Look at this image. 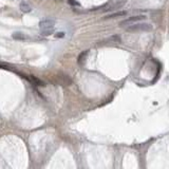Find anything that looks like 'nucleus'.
I'll list each match as a JSON object with an SVG mask.
<instances>
[{"instance_id": "nucleus-1", "label": "nucleus", "mask_w": 169, "mask_h": 169, "mask_svg": "<svg viewBox=\"0 0 169 169\" xmlns=\"http://www.w3.org/2000/svg\"><path fill=\"white\" fill-rule=\"evenodd\" d=\"M151 30H152V26L150 23H132L127 28L128 32H148Z\"/></svg>"}, {"instance_id": "nucleus-2", "label": "nucleus", "mask_w": 169, "mask_h": 169, "mask_svg": "<svg viewBox=\"0 0 169 169\" xmlns=\"http://www.w3.org/2000/svg\"><path fill=\"white\" fill-rule=\"evenodd\" d=\"M146 19V16L145 15H137V16H132V17H129V18L125 19L121 22V26H129V24L134 23V22H137V21H141V20H144Z\"/></svg>"}, {"instance_id": "nucleus-3", "label": "nucleus", "mask_w": 169, "mask_h": 169, "mask_svg": "<svg viewBox=\"0 0 169 169\" xmlns=\"http://www.w3.org/2000/svg\"><path fill=\"white\" fill-rule=\"evenodd\" d=\"M55 26V20L54 19H45L39 22L40 30H48V29H54Z\"/></svg>"}, {"instance_id": "nucleus-4", "label": "nucleus", "mask_w": 169, "mask_h": 169, "mask_svg": "<svg viewBox=\"0 0 169 169\" xmlns=\"http://www.w3.org/2000/svg\"><path fill=\"white\" fill-rule=\"evenodd\" d=\"M127 0H119V1H116L115 3H113V4L109 5L108 8L105 9V12H108V11H114V10H119V9L123 8L125 4H126Z\"/></svg>"}, {"instance_id": "nucleus-5", "label": "nucleus", "mask_w": 169, "mask_h": 169, "mask_svg": "<svg viewBox=\"0 0 169 169\" xmlns=\"http://www.w3.org/2000/svg\"><path fill=\"white\" fill-rule=\"evenodd\" d=\"M127 15V12L126 11H119V12H115V13H112V14H109V15L105 16L104 19H113V18H117V17H121V16H125Z\"/></svg>"}, {"instance_id": "nucleus-6", "label": "nucleus", "mask_w": 169, "mask_h": 169, "mask_svg": "<svg viewBox=\"0 0 169 169\" xmlns=\"http://www.w3.org/2000/svg\"><path fill=\"white\" fill-rule=\"evenodd\" d=\"M20 10L22 11L23 13H29V12L32 11V6L28 2H26V1H22V2L20 3Z\"/></svg>"}, {"instance_id": "nucleus-7", "label": "nucleus", "mask_w": 169, "mask_h": 169, "mask_svg": "<svg viewBox=\"0 0 169 169\" xmlns=\"http://www.w3.org/2000/svg\"><path fill=\"white\" fill-rule=\"evenodd\" d=\"M12 37H13L14 39H17V40H24L28 38L26 35L23 34V33H21V32H15V33H13Z\"/></svg>"}, {"instance_id": "nucleus-8", "label": "nucleus", "mask_w": 169, "mask_h": 169, "mask_svg": "<svg viewBox=\"0 0 169 169\" xmlns=\"http://www.w3.org/2000/svg\"><path fill=\"white\" fill-rule=\"evenodd\" d=\"M28 79L32 80V82H34V84H36V86H40V87H43V86H45V82H42V80H40V79H38L37 77H35L34 75H30V78Z\"/></svg>"}, {"instance_id": "nucleus-9", "label": "nucleus", "mask_w": 169, "mask_h": 169, "mask_svg": "<svg viewBox=\"0 0 169 169\" xmlns=\"http://www.w3.org/2000/svg\"><path fill=\"white\" fill-rule=\"evenodd\" d=\"M88 54H89V50L84 51V52H82V53H80V55L78 56V63H79V65H82V63L84 62V59H86V57H87Z\"/></svg>"}, {"instance_id": "nucleus-10", "label": "nucleus", "mask_w": 169, "mask_h": 169, "mask_svg": "<svg viewBox=\"0 0 169 169\" xmlns=\"http://www.w3.org/2000/svg\"><path fill=\"white\" fill-rule=\"evenodd\" d=\"M106 41H112V42H119L121 41V37L119 35H113V36H111L110 38L106 40Z\"/></svg>"}, {"instance_id": "nucleus-11", "label": "nucleus", "mask_w": 169, "mask_h": 169, "mask_svg": "<svg viewBox=\"0 0 169 169\" xmlns=\"http://www.w3.org/2000/svg\"><path fill=\"white\" fill-rule=\"evenodd\" d=\"M54 29H48V30H41V35L42 36H49V35L53 34Z\"/></svg>"}, {"instance_id": "nucleus-12", "label": "nucleus", "mask_w": 169, "mask_h": 169, "mask_svg": "<svg viewBox=\"0 0 169 169\" xmlns=\"http://www.w3.org/2000/svg\"><path fill=\"white\" fill-rule=\"evenodd\" d=\"M55 36L57 37V38H59V37H60V38H61V37L65 36V33H63V32H59V33H56Z\"/></svg>"}, {"instance_id": "nucleus-13", "label": "nucleus", "mask_w": 169, "mask_h": 169, "mask_svg": "<svg viewBox=\"0 0 169 169\" xmlns=\"http://www.w3.org/2000/svg\"><path fill=\"white\" fill-rule=\"evenodd\" d=\"M69 3L72 5H79V3L77 1H75V0H69Z\"/></svg>"}, {"instance_id": "nucleus-14", "label": "nucleus", "mask_w": 169, "mask_h": 169, "mask_svg": "<svg viewBox=\"0 0 169 169\" xmlns=\"http://www.w3.org/2000/svg\"><path fill=\"white\" fill-rule=\"evenodd\" d=\"M0 69H6V68H5V67L3 66V65H0Z\"/></svg>"}]
</instances>
